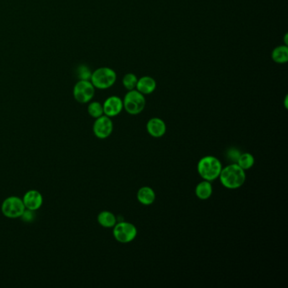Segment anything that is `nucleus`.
Segmentation results:
<instances>
[{
  "label": "nucleus",
  "instance_id": "obj_1",
  "mask_svg": "<svg viewBox=\"0 0 288 288\" xmlns=\"http://www.w3.org/2000/svg\"><path fill=\"white\" fill-rule=\"evenodd\" d=\"M219 179L225 188L228 189H238L241 188L246 180V173L237 163L230 164L222 167Z\"/></svg>",
  "mask_w": 288,
  "mask_h": 288
},
{
  "label": "nucleus",
  "instance_id": "obj_2",
  "mask_svg": "<svg viewBox=\"0 0 288 288\" xmlns=\"http://www.w3.org/2000/svg\"><path fill=\"white\" fill-rule=\"evenodd\" d=\"M222 167V162L217 157L214 156H206L199 161L197 171L203 180L212 182L219 178Z\"/></svg>",
  "mask_w": 288,
  "mask_h": 288
},
{
  "label": "nucleus",
  "instance_id": "obj_3",
  "mask_svg": "<svg viewBox=\"0 0 288 288\" xmlns=\"http://www.w3.org/2000/svg\"><path fill=\"white\" fill-rule=\"evenodd\" d=\"M90 80L95 89L107 90L115 84L116 72L109 67H101L92 72Z\"/></svg>",
  "mask_w": 288,
  "mask_h": 288
},
{
  "label": "nucleus",
  "instance_id": "obj_4",
  "mask_svg": "<svg viewBox=\"0 0 288 288\" xmlns=\"http://www.w3.org/2000/svg\"><path fill=\"white\" fill-rule=\"evenodd\" d=\"M124 109L130 115L141 114L146 108V100L145 95L137 90H129L123 100Z\"/></svg>",
  "mask_w": 288,
  "mask_h": 288
},
{
  "label": "nucleus",
  "instance_id": "obj_5",
  "mask_svg": "<svg viewBox=\"0 0 288 288\" xmlns=\"http://www.w3.org/2000/svg\"><path fill=\"white\" fill-rule=\"evenodd\" d=\"M26 207L22 198L18 196H10L1 205L2 214L10 219L21 218L24 213Z\"/></svg>",
  "mask_w": 288,
  "mask_h": 288
},
{
  "label": "nucleus",
  "instance_id": "obj_6",
  "mask_svg": "<svg viewBox=\"0 0 288 288\" xmlns=\"http://www.w3.org/2000/svg\"><path fill=\"white\" fill-rule=\"evenodd\" d=\"M95 88L90 80L79 79L73 88V97L77 103L80 104H89L95 95Z\"/></svg>",
  "mask_w": 288,
  "mask_h": 288
},
{
  "label": "nucleus",
  "instance_id": "obj_7",
  "mask_svg": "<svg viewBox=\"0 0 288 288\" xmlns=\"http://www.w3.org/2000/svg\"><path fill=\"white\" fill-rule=\"evenodd\" d=\"M113 228L114 238L120 243H131L137 236V228L130 222H117Z\"/></svg>",
  "mask_w": 288,
  "mask_h": 288
},
{
  "label": "nucleus",
  "instance_id": "obj_8",
  "mask_svg": "<svg viewBox=\"0 0 288 288\" xmlns=\"http://www.w3.org/2000/svg\"><path fill=\"white\" fill-rule=\"evenodd\" d=\"M93 134L101 140L109 138L114 131V123L111 118L103 115L95 119L92 126Z\"/></svg>",
  "mask_w": 288,
  "mask_h": 288
},
{
  "label": "nucleus",
  "instance_id": "obj_9",
  "mask_svg": "<svg viewBox=\"0 0 288 288\" xmlns=\"http://www.w3.org/2000/svg\"><path fill=\"white\" fill-rule=\"evenodd\" d=\"M104 115L114 118L121 114V112L124 109V104L121 98L117 95H112L107 98L104 104Z\"/></svg>",
  "mask_w": 288,
  "mask_h": 288
},
{
  "label": "nucleus",
  "instance_id": "obj_10",
  "mask_svg": "<svg viewBox=\"0 0 288 288\" xmlns=\"http://www.w3.org/2000/svg\"><path fill=\"white\" fill-rule=\"evenodd\" d=\"M26 209L37 212L43 205V196L39 191L31 189L25 194L22 198Z\"/></svg>",
  "mask_w": 288,
  "mask_h": 288
},
{
  "label": "nucleus",
  "instance_id": "obj_11",
  "mask_svg": "<svg viewBox=\"0 0 288 288\" xmlns=\"http://www.w3.org/2000/svg\"><path fill=\"white\" fill-rule=\"evenodd\" d=\"M146 130L154 138H161L167 132V125L160 118H152L147 122Z\"/></svg>",
  "mask_w": 288,
  "mask_h": 288
},
{
  "label": "nucleus",
  "instance_id": "obj_12",
  "mask_svg": "<svg viewBox=\"0 0 288 288\" xmlns=\"http://www.w3.org/2000/svg\"><path fill=\"white\" fill-rule=\"evenodd\" d=\"M156 88V82L151 76H143L138 79L135 90L140 91L144 95H150L154 92Z\"/></svg>",
  "mask_w": 288,
  "mask_h": 288
},
{
  "label": "nucleus",
  "instance_id": "obj_13",
  "mask_svg": "<svg viewBox=\"0 0 288 288\" xmlns=\"http://www.w3.org/2000/svg\"><path fill=\"white\" fill-rule=\"evenodd\" d=\"M137 200L144 206H150L156 201V193L151 187L144 186L138 190Z\"/></svg>",
  "mask_w": 288,
  "mask_h": 288
},
{
  "label": "nucleus",
  "instance_id": "obj_14",
  "mask_svg": "<svg viewBox=\"0 0 288 288\" xmlns=\"http://www.w3.org/2000/svg\"><path fill=\"white\" fill-rule=\"evenodd\" d=\"M213 188H212V182L203 180L199 182L196 188V195L200 200L206 201L212 196Z\"/></svg>",
  "mask_w": 288,
  "mask_h": 288
},
{
  "label": "nucleus",
  "instance_id": "obj_15",
  "mask_svg": "<svg viewBox=\"0 0 288 288\" xmlns=\"http://www.w3.org/2000/svg\"><path fill=\"white\" fill-rule=\"evenodd\" d=\"M98 222L103 228H113L117 223V217L109 211L101 212L98 216Z\"/></svg>",
  "mask_w": 288,
  "mask_h": 288
},
{
  "label": "nucleus",
  "instance_id": "obj_16",
  "mask_svg": "<svg viewBox=\"0 0 288 288\" xmlns=\"http://www.w3.org/2000/svg\"><path fill=\"white\" fill-rule=\"evenodd\" d=\"M271 58L276 64H286L288 61L287 45L278 46L272 51Z\"/></svg>",
  "mask_w": 288,
  "mask_h": 288
},
{
  "label": "nucleus",
  "instance_id": "obj_17",
  "mask_svg": "<svg viewBox=\"0 0 288 288\" xmlns=\"http://www.w3.org/2000/svg\"><path fill=\"white\" fill-rule=\"evenodd\" d=\"M254 162H255L254 156H253L251 153L245 152V153L239 155L238 159H237V162H236V163L238 164V166H239L242 169L246 171V170H249L252 168L254 165Z\"/></svg>",
  "mask_w": 288,
  "mask_h": 288
},
{
  "label": "nucleus",
  "instance_id": "obj_18",
  "mask_svg": "<svg viewBox=\"0 0 288 288\" xmlns=\"http://www.w3.org/2000/svg\"><path fill=\"white\" fill-rule=\"evenodd\" d=\"M88 114L93 119H98L104 115V106L99 102H90L87 107Z\"/></svg>",
  "mask_w": 288,
  "mask_h": 288
},
{
  "label": "nucleus",
  "instance_id": "obj_19",
  "mask_svg": "<svg viewBox=\"0 0 288 288\" xmlns=\"http://www.w3.org/2000/svg\"><path fill=\"white\" fill-rule=\"evenodd\" d=\"M138 78L135 74L129 73L123 78V85L128 90H135L137 85Z\"/></svg>",
  "mask_w": 288,
  "mask_h": 288
},
{
  "label": "nucleus",
  "instance_id": "obj_20",
  "mask_svg": "<svg viewBox=\"0 0 288 288\" xmlns=\"http://www.w3.org/2000/svg\"><path fill=\"white\" fill-rule=\"evenodd\" d=\"M92 71L85 64H80L76 69L77 78L81 80H90Z\"/></svg>",
  "mask_w": 288,
  "mask_h": 288
},
{
  "label": "nucleus",
  "instance_id": "obj_21",
  "mask_svg": "<svg viewBox=\"0 0 288 288\" xmlns=\"http://www.w3.org/2000/svg\"><path fill=\"white\" fill-rule=\"evenodd\" d=\"M22 221L24 222H32L34 221L35 218H36V215H35V212L33 211H31V210H25L24 213L22 214Z\"/></svg>",
  "mask_w": 288,
  "mask_h": 288
}]
</instances>
